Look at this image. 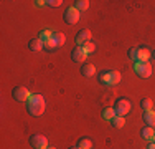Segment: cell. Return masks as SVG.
<instances>
[{"mask_svg":"<svg viewBox=\"0 0 155 149\" xmlns=\"http://www.w3.org/2000/svg\"><path fill=\"white\" fill-rule=\"evenodd\" d=\"M71 58H73V61H76V63H83V61H86L87 53L84 51V48L81 47V45H76L71 50Z\"/></svg>","mask_w":155,"mask_h":149,"instance_id":"7","label":"cell"},{"mask_svg":"<svg viewBox=\"0 0 155 149\" xmlns=\"http://www.w3.org/2000/svg\"><path fill=\"white\" fill-rule=\"evenodd\" d=\"M46 149H56V147H54V146H48Z\"/></svg>","mask_w":155,"mask_h":149,"instance_id":"29","label":"cell"},{"mask_svg":"<svg viewBox=\"0 0 155 149\" xmlns=\"http://www.w3.org/2000/svg\"><path fill=\"white\" fill-rule=\"evenodd\" d=\"M153 57H155V51H153Z\"/></svg>","mask_w":155,"mask_h":149,"instance_id":"31","label":"cell"},{"mask_svg":"<svg viewBox=\"0 0 155 149\" xmlns=\"http://www.w3.org/2000/svg\"><path fill=\"white\" fill-rule=\"evenodd\" d=\"M64 22L68 25H76L78 22H79V10H76L74 7L66 9V12H64Z\"/></svg>","mask_w":155,"mask_h":149,"instance_id":"6","label":"cell"},{"mask_svg":"<svg viewBox=\"0 0 155 149\" xmlns=\"http://www.w3.org/2000/svg\"><path fill=\"white\" fill-rule=\"evenodd\" d=\"M35 5L41 7V5H46V2H43V0H36V2H35Z\"/></svg>","mask_w":155,"mask_h":149,"instance_id":"27","label":"cell"},{"mask_svg":"<svg viewBox=\"0 0 155 149\" xmlns=\"http://www.w3.org/2000/svg\"><path fill=\"white\" fill-rule=\"evenodd\" d=\"M78 147L79 149H93V141H91L89 137H79Z\"/></svg>","mask_w":155,"mask_h":149,"instance_id":"14","label":"cell"},{"mask_svg":"<svg viewBox=\"0 0 155 149\" xmlns=\"http://www.w3.org/2000/svg\"><path fill=\"white\" fill-rule=\"evenodd\" d=\"M110 124L114 126V128H117V129H120V128H124V124H125V119L124 116H114L112 119H110Z\"/></svg>","mask_w":155,"mask_h":149,"instance_id":"18","label":"cell"},{"mask_svg":"<svg viewBox=\"0 0 155 149\" xmlns=\"http://www.w3.org/2000/svg\"><path fill=\"white\" fill-rule=\"evenodd\" d=\"M99 83L106 85V86H110V70H106L99 74Z\"/></svg>","mask_w":155,"mask_h":149,"instance_id":"16","label":"cell"},{"mask_svg":"<svg viewBox=\"0 0 155 149\" xmlns=\"http://www.w3.org/2000/svg\"><path fill=\"white\" fill-rule=\"evenodd\" d=\"M73 7H74L76 10H79V12H84V10L89 9V2H87V0H76Z\"/></svg>","mask_w":155,"mask_h":149,"instance_id":"20","label":"cell"},{"mask_svg":"<svg viewBox=\"0 0 155 149\" xmlns=\"http://www.w3.org/2000/svg\"><path fill=\"white\" fill-rule=\"evenodd\" d=\"M112 108L116 109V114H117V116H125V114L130 113V109H132V103L129 101V99H125V98H119Z\"/></svg>","mask_w":155,"mask_h":149,"instance_id":"2","label":"cell"},{"mask_svg":"<svg viewBox=\"0 0 155 149\" xmlns=\"http://www.w3.org/2000/svg\"><path fill=\"white\" fill-rule=\"evenodd\" d=\"M61 3H63L61 0H48L46 5H48V7H53V9H56V7H60Z\"/></svg>","mask_w":155,"mask_h":149,"instance_id":"26","label":"cell"},{"mask_svg":"<svg viewBox=\"0 0 155 149\" xmlns=\"http://www.w3.org/2000/svg\"><path fill=\"white\" fill-rule=\"evenodd\" d=\"M53 40L56 42L58 48H60V47H63V45L66 43V35L61 33V32H53Z\"/></svg>","mask_w":155,"mask_h":149,"instance_id":"15","label":"cell"},{"mask_svg":"<svg viewBox=\"0 0 155 149\" xmlns=\"http://www.w3.org/2000/svg\"><path fill=\"white\" fill-rule=\"evenodd\" d=\"M143 123L150 128H155V111H145L143 113Z\"/></svg>","mask_w":155,"mask_h":149,"instance_id":"13","label":"cell"},{"mask_svg":"<svg viewBox=\"0 0 155 149\" xmlns=\"http://www.w3.org/2000/svg\"><path fill=\"white\" fill-rule=\"evenodd\" d=\"M28 48H30L31 51H41L43 48H45V43H43L40 38H33V40L28 42Z\"/></svg>","mask_w":155,"mask_h":149,"instance_id":"12","label":"cell"},{"mask_svg":"<svg viewBox=\"0 0 155 149\" xmlns=\"http://www.w3.org/2000/svg\"><path fill=\"white\" fill-rule=\"evenodd\" d=\"M129 58L137 63V48H129Z\"/></svg>","mask_w":155,"mask_h":149,"instance_id":"25","label":"cell"},{"mask_svg":"<svg viewBox=\"0 0 155 149\" xmlns=\"http://www.w3.org/2000/svg\"><path fill=\"white\" fill-rule=\"evenodd\" d=\"M120 80H122L120 73L117 71V70H110V86H116V85H119Z\"/></svg>","mask_w":155,"mask_h":149,"instance_id":"17","label":"cell"},{"mask_svg":"<svg viewBox=\"0 0 155 149\" xmlns=\"http://www.w3.org/2000/svg\"><path fill=\"white\" fill-rule=\"evenodd\" d=\"M153 141H155V139H153Z\"/></svg>","mask_w":155,"mask_h":149,"instance_id":"32","label":"cell"},{"mask_svg":"<svg viewBox=\"0 0 155 149\" xmlns=\"http://www.w3.org/2000/svg\"><path fill=\"white\" fill-rule=\"evenodd\" d=\"M91 36H93V33H91V30H87V28H83V30H79V32H78V35L74 36V42H76L78 45H81V47H83L84 43L91 42Z\"/></svg>","mask_w":155,"mask_h":149,"instance_id":"8","label":"cell"},{"mask_svg":"<svg viewBox=\"0 0 155 149\" xmlns=\"http://www.w3.org/2000/svg\"><path fill=\"white\" fill-rule=\"evenodd\" d=\"M134 70H135V74H137L139 78H150L152 76V65H150L149 61L135 63Z\"/></svg>","mask_w":155,"mask_h":149,"instance_id":"3","label":"cell"},{"mask_svg":"<svg viewBox=\"0 0 155 149\" xmlns=\"http://www.w3.org/2000/svg\"><path fill=\"white\" fill-rule=\"evenodd\" d=\"M27 109L31 116H41L45 113V98L41 95H31L27 101Z\"/></svg>","mask_w":155,"mask_h":149,"instance_id":"1","label":"cell"},{"mask_svg":"<svg viewBox=\"0 0 155 149\" xmlns=\"http://www.w3.org/2000/svg\"><path fill=\"white\" fill-rule=\"evenodd\" d=\"M56 48H58V45H56V42H54L53 38L48 40V42H45V50H48V51H54Z\"/></svg>","mask_w":155,"mask_h":149,"instance_id":"23","label":"cell"},{"mask_svg":"<svg viewBox=\"0 0 155 149\" xmlns=\"http://www.w3.org/2000/svg\"><path fill=\"white\" fill-rule=\"evenodd\" d=\"M140 136H142V139L152 143V141L155 139V129L150 128V126H145V128H142V131H140Z\"/></svg>","mask_w":155,"mask_h":149,"instance_id":"11","label":"cell"},{"mask_svg":"<svg viewBox=\"0 0 155 149\" xmlns=\"http://www.w3.org/2000/svg\"><path fill=\"white\" fill-rule=\"evenodd\" d=\"M12 96H13V99L18 101V103H27L28 99H30L31 93L28 91L25 86H15L13 91H12Z\"/></svg>","mask_w":155,"mask_h":149,"instance_id":"4","label":"cell"},{"mask_svg":"<svg viewBox=\"0 0 155 149\" xmlns=\"http://www.w3.org/2000/svg\"><path fill=\"white\" fill-rule=\"evenodd\" d=\"M140 108L143 109V113L145 111H152V108H153V101L150 98H143L142 101H140Z\"/></svg>","mask_w":155,"mask_h":149,"instance_id":"21","label":"cell"},{"mask_svg":"<svg viewBox=\"0 0 155 149\" xmlns=\"http://www.w3.org/2000/svg\"><path fill=\"white\" fill-rule=\"evenodd\" d=\"M150 57H152V53H150V50L147 47L137 48V63L139 61H149Z\"/></svg>","mask_w":155,"mask_h":149,"instance_id":"10","label":"cell"},{"mask_svg":"<svg viewBox=\"0 0 155 149\" xmlns=\"http://www.w3.org/2000/svg\"><path fill=\"white\" fill-rule=\"evenodd\" d=\"M147 149H155V141H152V143H150L149 146H147Z\"/></svg>","mask_w":155,"mask_h":149,"instance_id":"28","label":"cell"},{"mask_svg":"<svg viewBox=\"0 0 155 149\" xmlns=\"http://www.w3.org/2000/svg\"><path fill=\"white\" fill-rule=\"evenodd\" d=\"M83 48H84V51H86L87 55H89V53H94V51H96V45H94L93 42L84 43V45H83Z\"/></svg>","mask_w":155,"mask_h":149,"instance_id":"24","label":"cell"},{"mask_svg":"<svg viewBox=\"0 0 155 149\" xmlns=\"http://www.w3.org/2000/svg\"><path fill=\"white\" fill-rule=\"evenodd\" d=\"M69 149H79V147H78V146H73V147H69Z\"/></svg>","mask_w":155,"mask_h":149,"instance_id":"30","label":"cell"},{"mask_svg":"<svg viewBox=\"0 0 155 149\" xmlns=\"http://www.w3.org/2000/svg\"><path fill=\"white\" fill-rule=\"evenodd\" d=\"M30 146L33 149H46L48 147V139L41 134H31L30 136Z\"/></svg>","mask_w":155,"mask_h":149,"instance_id":"5","label":"cell"},{"mask_svg":"<svg viewBox=\"0 0 155 149\" xmlns=\"http://www.w3.org/2000/svg\"><path fill=\"white\" fill-rule=\"evenodd\" d=\"M81 74H83L84 78H91L96 74V66L93 63H84L83 66H81Z\"/></svg>","mask_w":155,"mask_h":149,"instance_id":"9","label":"cell"},{"mask_svg":"<svg viewBox=\"0 0 155 149\" xmlns=\"http://www.w3.org/2000/svg\"><path fill=\"white\" fill-rule=\"evenodd\" d=\"M38 38L41 40L43 43H45V42H48V40H51V38H53V32H51L50 28H45V30H41V32H40Z\"/></svg>","mask_w":155,"mask_h":149,"instance_id":"19","label":"cell"},{"mask_svg":"<svg viewBox=\"0 0 155 149\" xmlns=\"http://www.w3.org/2000/svg\"><path fill=\"white\" fill-rule=\"evenodd\" d=\"M101 114H102V118H104V119H107V121H110V119H112L114 116H116V109H114V108H104Z\"/></svg>","mask_w":155,"mask_h":149,"instance_id":"22","label":"cell"}]
</instances>
